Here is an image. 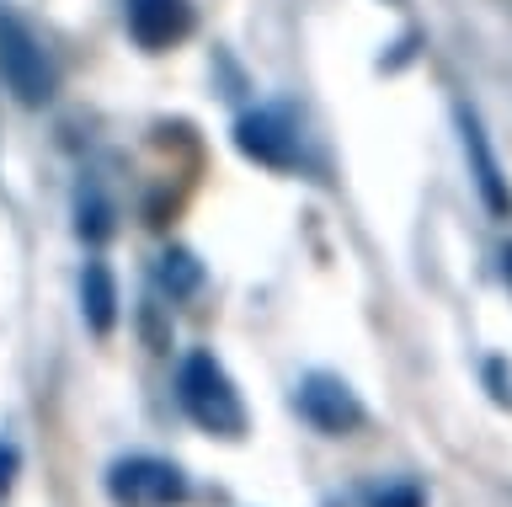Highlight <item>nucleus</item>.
Returning <instances> with one entry per match:
<instances>
[{
	"label": "nucleus",
	"instance_id": "nucleus-4",
	"mask_svg": "<svg viewBox=\"0 0 512 507\" xmlns=\"http://www.w3.org/2000/svg\"><path fill=\"white\" fill-rule=\"evenodd\" d=\"M294 406H299V417L310 422L315 433H331V438L358 433V427L368 422V411H363V401H358V390H352L342 374H326V369H315V374H304V379H299Z\"/></svg>",
	"mask_w": 512,
	"mask_h": 507
},
{
	"label": "nucleus",
	"instance_id": "nucleus-10",
	"mask_svg": "<svg viewBox=\"0 0 512 507\" xmlns=\"http://www.w3.org/2000/svg\"><path fill=\"white\" fill-rule=\"evenodd\" d=\"M75 214H80V219H75V230L86 235L91 246H102L107 235H112V209H107V198L96 193V187H86V193H80V203H75Z\"/></svg>",
	"mask_w": 512,
	"mask_h": 507
},
{
	"label": "nucleus",
	"instance_id": "nucleus-11",
	"mask_svg": "<svg viewBox=\"0 0 512 507\" xmlns=\"http://www.w3.org/2000/svg\"><path fill=\"white\" fill-rule=\"evenodd\" d=\"M363 507H427V502H422V486L390 481V486H368L363 491Z\"/></svg>",
	"mask_w": 512,
	"mask_h": 507
},
{
	"label": "nucleus",
	"instance_id": "nucleus-6",
	"mask_svg": "<svg viewBox=\"0 0 512 507\" xmlns=\"http://www.w3.org/2000/svg\"><path fill=\"white\" fill-rule=\"evenodd\" d=\"M123 22L139 49L160 54L192 33V0H123Z\"/></svg>",
	"mask_w": 512,
	"mask_h": 507
},
{
	"label": "nucleus",
	"instance_id": "nucleus-2",
	"mask_svg": "<svg viewBox=\"0 0 512 507\" xmlns=\"http://www.w3.org/2000/svg\"><path fill=\"white\" fill-rule=\"evenodd\" d=\"M0 81L22 107H43L54 102V59L43 54V43L27 33L16 17H0Z\"/></svg>",
	"mask_w": 512,
	"mask_h": 507
},
{
	"label": "nucleus",
	"instance_id": "nucleus-7",
	"mask_svg": "<svg viewBox=\"0 0 512 507\" xmlns=\"http://www.w3.org/2000/svg\"><path fill=\"white\" fill-rule=\"evenodd\" d=\"M459 139H464V161H470V177H475L480 203H486L496 219H507L512 214V187H507L502 166H496L491 139H486V129H480V118L470 113V107H459Z\"/></svg>",
	"mask_w": 512,
	"mask_h": 507
},
{
	"label": "nucleus",
	"instance_id": "nucleus-12",
	"mask_svg": "<svg viewBox=\"0 0 512 507\" xmlns=\"http://www.w3.org/2000/svg\"><path fill=\"white\" fill-rule=\"evenodd\" d=\"M16 470H22V454H16V443H0V497L11 491Z\"/></svg>",
	"mask_w": 512,
	"mask_h": 507
},
{
	"label": "nucleus",
	"instance_id": "nucleus-9",
	"mask_svg": "<svg viewBox=\"0 0 512 507\" xmlns=\"http://www.w3.org/2000/svg\"><path fill=\"white\" fill-rule=\"evenodd\" d=\"M155 278H160V289H166L171 299H192V294L203 289V262L192 257V251L171 246L166 257L155 262Z\"/></svg>",
	"mask_w": 512,
	"mask_h": 507
},
{
	"label": "nucleus",
	"instance_id": "nucleus-1",
	"mask_svg": "<svg viewBox=\"0 0 512 507\" xmlns=\"http://www.w3.org/2000/svg\"><path fill=\"white\" fill-rule=\"evenodd\" d=\"M176 401L203 433H219V438H240L246 433V406H240V390L235 379L224 374V363L214 353H187L182 369H176Z\"/></svg>",
	"mask_w": 512,
	"mask_h": 507
},
{
	"label": "nucleus",
	"instance_id": "nucleus-13",
	"mask_svg": "<svg viewBox=\"0 0 512 507\" xmlns=\"http://www.w3.org/2000/svg\"><path fill=\"white\" fill-rule=\"evenodd\" d=\"M502 267H507V283H512V246L502 251Z\"/></svg>",
	"mask_w": 512,
	"mask_h": 507
},
{
	"label": "nucleus",
	"instance_id": "nucleus-3",
	"mask_svg": "<svg viewBox=\"0 0 512 507\" xmlns=\"http://www.w3.org/2000/svg\"><path fill=\"white\" fill-rule=\"evenodd\" d=\"M107 491L118 507H176L187 497V475L171 459L155 454H128L107 470Z\"/></svg>",
	"mask_w": 512,
	"mask_h": 507
},
{
	"label": "nucleus",
	"instance_id": "nucleus-8",
	"mask_svg": "<svg viewBox=\"0 0 512 507\" xmlns=\"http://www.w3.org/2000/svg\"><path fill=\"white\" fill-rule=\"evenodd\" d=\"M80 315L96 337H107L118 326V283H112L107 262H86V273H80Z\"/></svg>",
	"mask_w": 512,
	"mask_h": 507
},
{
	"label": "nucleus",
	"instance_id": "nucleus-5",
	"mask_svg": "<svg viewBox=\"0 0 512 507\" xmlns=\"http://www.w3.org/2000/svg\"><path fill=\"white\" fill-rule=\"evenodd\" d=\"M235 150L267 171H294L304 161V139L283 107H256L235 123Z\"/></svg>",
	"mask_w": 512,
	"mask_h": 507
}]
</instances>
